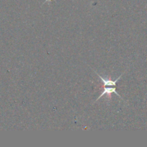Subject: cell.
Masks as SVG:
<instances>
[{"mask_svg":"<svg viewBox=\"0 0 147 147\" xmlns=\"http://www.w3.org/2000/svg\"><path fill=\"white\" fill-rule=\"evenodd\" d=\"M96 73L98 75V76L99 77L100 80L103 82V86H104V87H103V91L102 92L101 94H100V96H99V97L96 99V100L95 102L98 101V100L100 98L103 97V96H104V95H106V94L109 96V98H111V93H115V94H116L118 97H119L120 98H121V97L119 96V94L117 93V91H116V83H117V82L120 80V78L122 77V75L123 74L121 75V76H119V77L116 80H111V79L108 78H105L103 77V76H100V75L98 74L96 72Z\"/></svg>","mask_w":147,"mask_h":147,"instance_id":"cell-1","label":"cell"},{"mask_svg":"<svg viewBox=\"0 0 147 147\" xmlns=\"http://www.w3.org/2000/svg\"><path fill=\"white\" fill-rule=\"evenodd\" d=\"M50 1V0H46V1H45V2H47V1ZM50 1H51V0H50Z\"/></svg>","mask_w":147,"mask_h":147,"instance_id":"cell-2","label":"cell"}]
</instances>
